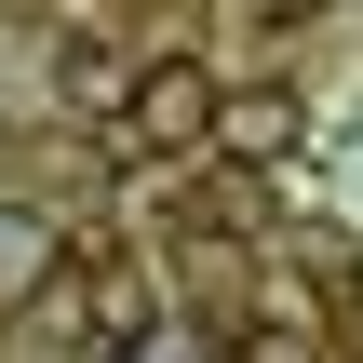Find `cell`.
Masks as SVG:
<instances>
[{"instance_id":"obj_7","label":"cell","mask_w":363,"mask_h":363,"mask_svg":"<svg viewBox=\"0 0 363 363\" xmlns=\"http://www.w3.org/2000/svg\"><path fill=\"white\" fill-rule=\"evenodd\" d=\"M108 363H121V350H108Z\"/></svg>"},{"instance_id":"obj_4","label":"cell","mask_w":363,"mask_h":363,"mask_svg":"<svg viewBox=\"0 0 363 363\" xmlns=\"http://www.w3.org/2000/svg\"><path fill=\"white\" fill-rule=\"evenodd\" d=\"M40 256H54V229L40 216H0V283H40Z\"/></svg>"},{"instance_id":"obj_3","label":"cell","mask_w":363,"mask_h":363,"mask_svg":"<svg viewBox=\"0 0 363 363\" xmlns=\"http://www.w3.org/2000/svg\"><path fill=\"white\" fill-rule=\"evenodd\" d=\"M54 81H67V94H81V108H121V94H135V54H121V40H94V27H81V40H67V54H54Z\"/></svg>"},{"instance_id":"obj_2","label":"cell","mask_w":363,"mask_h":363,"mask_svg":"<svg viewBox=\"0 0 363 363\" xmlns=\"http://www.w3.org/2000/svg\"><path fill=\"white\" fill-rule=\"evenodd\" d=\"M216 148H229V162H283V148H296V94H229Z\"/></svg>"},{"instance_id":"obj_5","label":"cell","mask_w":363,"mask_h":363,"mask_svg":"<svg viewBox=\"0 0 363 363\" xmlns=\"http://www.w3.org/2000/svg\"><path fill=\"white\" fill-rule=\"evenodd\" d=\"M121 363H216V337H202V323H162L148 350H121Z\"/></svg>"},{"instance_id":"obj_1","label":"cell","mask_w":363,"mask_h":363,"mask_svg":"<svg viewBox=\"0 0 363 363\" xmlns=\"http://www.w3.org/2000/svg\"><path fill=\"white\" fill-rule=\"evenodd\" d=\"M216 121H229V81L202 54H148L135 94H121V148H148V162H202Z\"/></svg>"},{"instance_id":"obj_6","label":"cell","mask_w":363,"mask_h":363,"mask_svg":"<svg viewBox=\"0 0 363 363\" xmlns=\"http://www.w3.org/2000/svg\"><path fill=\"white\" fill-rule=\"evenodd\" d=\"M242 363H310V323H269V337H256Z\"/></svg>"}]
</instances>
